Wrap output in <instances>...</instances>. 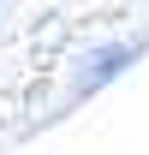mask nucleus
Here are the masks:
<instances>
[{"label": "nucleus", "mask_w": 149, "mask_h": 155, "mask_svg": "<svg viewBox=\"0 0 149 155\" xmlns=\"http://www.w3.org/2000/svg\"><path fill=\"white\" fill-rule=\"evenodd\" d=\"M137 54H143V42H101V48H90V54L78 60V72H72V96L108 90L125 66H137Z\"/></svg>", "instance_id": "obj_1"}]
</instances>
